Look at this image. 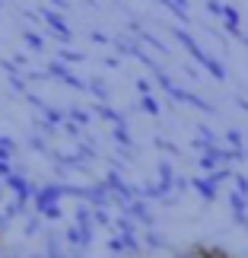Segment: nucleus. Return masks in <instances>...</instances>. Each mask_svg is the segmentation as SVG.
<instances>
[{
  "instance_id": "f257e3e1",
  "label": "nucleus",
  "mask_w": 248,
  "mask_h": 258,
  "mask_svg": "<svg viewBox=\"0 0 248 258\" xmlns=\"http://www.w3.org/2000/svg\"><path fill=\"white\" fill-rule=\"evenodd\" d=\"M245 45H248V35H245Z\"/></svg>"
}]
</instances>
